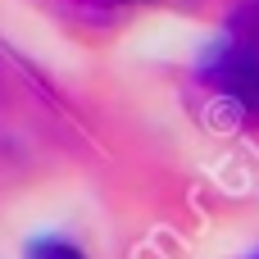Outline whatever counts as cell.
I'll return each mask as SVG.
<instances>
[{"label":"cell","mask_w":259,"mask_h":259,"mask_svg":"<svg viewBox=\"0 0 259 259\" xmlns=\"http://www.w3.org/2000/svg\"><path fill=\"white\" fill-rule=\"evenodd\" d=\"M209 82L237 105V114L259 118V0H246L232 14L228 41L209 64Z\"/></svg>","instance_id":"obj_1"}]
</instances>
